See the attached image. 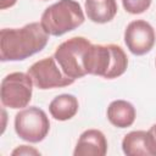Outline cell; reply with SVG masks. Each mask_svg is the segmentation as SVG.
I'll list each match as a JSON object with an SVG mask.
<instances>
[{
    "instance_id": "obj_11",
    "label": "cell",
    "mask_w": 156,
    "mask_h": 156,
    "mask_svg": "<svg viewBox=\"0 0 156 156\" xmlns=\"http://www.w3.org/2000/svg\"><path fill=\"white\" fill-rule=\"evenodd\" d=\"M107 119L117 128L130 127L135 121V107L127 100H115L107 107Z\"/></svg>"
},
{
    "instance_id": "obj_14",
    "label": "cell",
    "mask_w": 156,
    "mask_h": 156,
    "mask_svg": "<svg viewBox=\"0 0 156 156\" xmlns=\"http://www.w3.org/2000/svg\"><path fill=\"white\" fill-rule=\"evenodd\" d=\"M151 1L152 0H122V4L127 12L132 15H139L150 7Z\"/></svg>"
},
{
    "instance_id": "obj_6",
    "label": "cell",
    "mask_w": 156,
    "mask_h": 156,
    "mask_svg": "<svg viewBox=\"0 0 156 156\" xmlns=\"http://www.w3.org/2000/svg\"><path fill=\"white\" fill-rule=\"evenodd\" d=\"M33 80L28 73L12 72L1 80L0 98L4 106L17 110L28 106L32 100Z\"/></svg>"
},
{
    "instance_id": "obj_4",
    "label": "cell",
    "mask_w": 156,
    "mask_h": 156,
    "mask_svg": "<svg viewBox=\"0 0 156 156\" xmlns=\"http://www.w3.org/2000/svg\"><path fill=\"white\" fill-rule=\"evenodd\" d=\"M90 45L91 43L87 38L73 37L65 40L57 46L54 52V57L66 76L77 79L87 74L84 58Z\"/></svg>"
},
{
    "instance_id": "obj_13",
    "label": "cell",
    "mask_w": 156,
    "mask_h": 156,
    "mask_svg": "<svg viewBox=\"0 0 156 156\" xmlns=\"http://www.w3.org/2000/svg\"><path fill=\"white\" fill-rule=\"evenodd\" d=\"M78 99L72 94H61L54 98L49 105L50 115L57 121H67L78 112Z\"/></svg>"
},
{
    "instance_id": "obj_2",
    "label": "cell",
    "mask_w": 156,
    "mask_h": 156,
    "mask_svg": "<svg viewBox=\"0 0 156 156\" xmlns=\"http://www.w3.org/2000/svg\"><path fill=\"white\" fill-rule=\"evenodd\" d=\"M87 74L113 79L122 76L128 67L124 50L116 44H91L84 58Z\"/></svg>"
},
{
    "instance_id": "obj_9",
    "label": "cell",
    "mask_w": 156,
    "mask_h": 156,
    "mask_svg": "<svg viewBox=\"0 0 156 156\" xmlns=\"http://www.w3.org/2000/svg\"><path fill=\"white\" fill-rule=\"evenodd\" d=\"M127 156H156V138L151 130H133L122 139Z\"/></svg>"
},
{
    "instance_id": "obj_10",
    "label": "cell",
    "mask_w": 156,
    "mask_h": 156,
    "mask_svg": "<svg viewBox=\"0 0 156 156\" xmlns=\"http://www.w3.org/2000/svg\"><path fill=\"white\" fill-rule=\"evenodd\" d=\"M107 152V140L99 129L84 130L74 147V156H105Z\"/></svg>"
},
{
    "instance_id": "obj_8",
    "label": "cell",
    "mask_w": 156,
    "mask_h": 156,
    "mask_svg": "<svg viewBox=\"0 0 156 156\" xmlns=\"http://www.w3.org/2000/svg\"><path fill=\"white\" fill-rule=\"evenodd\" d=\"M156 34L154 27L144 21H132L124 30V43L128 50L136 56H141L151 51L155 45Z\"/></svg>"
},
{
    "instance_id": "obj_18",
    "label": "cell",
    "mask_w": 156,
    "mask_h": 156,
    "mask_svg": "<svg viewBox=\"0 0 156 156\" xmlns=\"http://www.w3.org/2000/svg\"><path fill=\"white\" fill-rule=\"evenodd\" d=\"M155 65H156V60H155Z\"/></svg>"
},
{
    "instance_id": "obj_3",
    "label": "cell",
    "mask_w": 156,
    "mask_h": 156,
    "mask_svg": "<svg viewBox=\"0 0 156 156\" xmlns=\"http://www.w3.org/2000/svg\"><path fill=\"white\" fill-rule=\"evenodd\" d=\"M84 20V12L78 1L58 0L44 10L40 24L49 35L60 37L78 28Z\"/></svg>"
},
{
    "instance_id": "obj_1",
    "label": "cell",
    "mask_w": 156,
    "mask_h": 156,
    "mask_svg": "<svg viewBox=\"0 0 156 156\" xmlns=\"http://www.w3.org/2000/svg\"><path fill=\"white\" fill-rule=\"evenodd\" d=\"M49 41V34L39 22H30L21 28L0 30V60L22 61L41 51Z\"/></svg>"
},
{
    "instance_id": "obj_15",
    "label": "cell",
    "mask_w": 156,
    "mask_h": 156,
    "mask_svg": "<svg viewBox=\"0 0 156 156\" xmlns=\"http://www.w3.org/2000/svg\"><path fill=\"white\" fill-rule=\"evenodd\" d=\"M12 156H21V155H40V151L32 147V146H28V145H21L18 147H16L12 152H11Z\"/></svg>"
},
{
    "instance_id": "obj_5",
    "label": "cell",
    "mask_w": 156,
    "mask_h": 156,
    "mask_svg": "<svg viewBox=\"0 0 156 156\" xmlns=\"http://www.w3.org/2000/svg\"><path fill=\"white\" fill-rule=\"evenodd\" d=\"M49 130V117L44 110L37 106L24 107L15 116V132L21 139L28 143L44 140Z\"/></svg>"
},
{
    "instance_id": "obj_16",
    "label": "cell",
    "mask_w": 156,
    "mask_h": 156,
    "mask_svg": "<svg viewBox=\"0 0 156 156\" xmlns=\"http://www.w3.org/2000/svg\"><path fill=\"white\" fill-rule=\"evenodd\" d=\"M16 2H17V0H0V9L1 10H5L7 7L13 6Z\"/></svg>"
},
{
    "instance_id": "obj_17",
    "label": "cell",
    "mask_w": 156,
    "mask_h": 156,
    "mask_svg": "<svg viewBox=\"0 0 156 156\" xmlns=\"http://www.w3.org/2000/svg\"><path fill=\"white\" fill-rule=\"evenodd\" d=\"M150 130L152 132V134H154V135H155V138H156V123H155V124H154V126L150 128Z\"/></svg>"
},
{
    "instance_id": "obj_7",
    "label": "cell",
    "mask_w": 156,
    "mask_h": 156,
    "mask_svg": "<svg viewBox=\"0 0 156 156\" xmlns=\"http://www.w3.org/2000/svg\"><path fill=\"white\" fill-rule=\"evenodd\" d=\"M27 73L32 78L33 84L41 90L68 87L76 80L66 76L62 69H60L55 57H44L34 62L28 68Z\"/></svg>"
},
{
    "instance_id": "obj_12",
    "label": "cell",
    "mask_w": 156,
    "mask_h": 156,
    "mask_svg": "<svg viewBox=\"0 0 156 156\" xmlns=\"http://www.w3.org/2000/svg\"><path fill=\"white\" fill-rule=\"evenodd\" d=\"M85 13L94 23H107L117 15L116 0H85Z\"/></svg>"
}]
</instances>
